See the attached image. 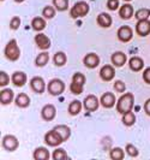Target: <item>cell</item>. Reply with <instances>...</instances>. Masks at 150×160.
<instances>
[{
  "label": "cell",
  "instance_id": "cell-1",
  "mask_svg": "<svg viewBox=\"0 0 150 160\" xmlns=\"http://www.w3.org/2000/svg\"><path fill=\"white\" fill-rule=\"evenodd\" d=\"M133 106H134V96L132 93H124L118 99V102L115 105L117 112L120 113V114H124V113L132 111Z\"/></svg>",
  "mask_w": 150,
  "mask_h": 160
},
{
  "label": "cell",
  "instance_id": "cell-2",
  "mask_svg": "<svg viewBox=\"0 0 150 160\" xmlns=\"http://www.w3.org/2000/svg\"><path fill=\"white\" fill-rule=\"evenodd\" d=\"M4 54L6 57V59H8L10 62H17L21 57V49L17 45V41L15 39L10 40L5 46L4 49Z\"/></svg>",
  "mask_w": 150,
  "mask_h": 160
},
{
  "label": "cell",
  "instance_id": "cell-3",
  "mask_svg": "<svg viewBox=\"0 0 150 160\" xmlns=\"http://www.w3.org/2000/svg\"><path fill=\"white\" fill-rule=\"evenodd\" d=\"M90 11V6L87 1H77L70 10V16L76 19V18H82L85 17Z\"/></svg>",
  "mask_w": 150,
  "mask_h": 160
},
{
  "label": "cell",
  "instance_id": "cell-4",
  "mask_svg": "<svg viewBox=\"0 0 150 160\" xmlns=\"http://www.w3.org/2000/svg\"><path fill=\"white\" fill-rule=\"evenodd\" d=\"M47 90L48 93L53 96L61 95L64 90H65V83L60 78H53V80L49 81L47 86Z\"/></svg>",
  "mask_w": 150,
  "mask_h": 160
},
{
  "label": "cell",
  "instance_id": "cell-5",
  "mask_svg": "<svg viewBox=\"0 0 150 160\" xmlns=\"http://www.w3.org/2000/svg\"><path fill=\"white\" fill-rule=\"evenodd\" d=\"M63 138L60 137V135L56 132L54 129L49 130L48 132H46L45 135V143L49 146V147H58L63 143Z\"/></svg>",
  "mask_w": 150,
  "mask_h": 160
},
{
  "label": "cell",
  "instance_id": "cell-6",
  "mask_svg": "<svg viewBox=\"0 0 150 160\" xmlns=\"http://www.w3.org/2000/svg\"><path fill=\"white\" fill-rule=\"evenodd\" d=\"M1 146L7 152H15L19 146V142H18L17 137L13 135H5L1 140Z\"/></svg>",
  "mask_w": 150,
  "mask_h": 160
},
{
  "label": "cell",
  "instance_id": "cell-7",
  "mask_svg": "<svg viewBox=\"0 0 150 160\" xmlns=\"http://www.w3.org/2000/svg\"><path fill=\"white\" fill-rule=\"evenodd\" d=\"M101 104L97 99V96L94 94H90V95L85 96L84 101H83V107L85 108V111L88 112H95L97 108H99V105Z\"/></svg>",
  "mask_w": 150,
  "mask_h": 160
},
{
  "label": "cell",
  "instance_id": "cell-8",
  "mask_svg": "<svg viewBox=\"0 0 150 160\" xmlns=\"http://www.w3.org/2000/svg\"><path fill=\"white\" fill-rule=\"evenodd\" d=\"M30 89L36 94H42L46 90V83L42 77L35 76L30 80Z\"/></svg>",
  "mask_w": 150,
  "mask_h": 160
},
{
  "label": "cell",
  "instance_id": "cell-9",
  "mask_svg": "<svg viewBox=\"0 0 150 160\" xmlns=\"http://www.w3.org/2000/svg\"><path fill=\"white\" fill-rule=\"evenodd\" d=\"M56 106L54 105H45L41 110V117L42 119L46 120V122H51L56 118Z\"/></svg>",
  "mask_w": 150,
  "mask_h": 160
},
{
  "label": "cell",
  "instance_id": "cell-10",
  "mask_svg": "<svg viewBox=\"0 0 150 160\" xmlns=\"http://www.w3.org/2000/svg\"><path fill=\"white\" fill-rule=\"evenodd\" d=\"M117 35H118L119 41H121V42H130V41L132 40V38H133V32H132V29L130 27L123 25V27L119 28Z\"/></svg>",
  "mask_w": 150,
  "mask_h": 160
},
{
  "label": "cell",
  "instance_id": "cell-11",
  "mask_svg": "<svg viewBox=\"0 0 150 160\" xmlns=\"http://www.w3.org/2000/svg\"><path fill=\"white\" fill-rule=\"evenodd\" d=\"M100 77L104 82H109L115 77V69L112 65H103L100 70Z\"/></svg>",
  "mask_w": 150,
  "mask_h": 160
},
{
  "label": "cell",
  "instance_id": "cell-12",
  "mask_svg": "<svg viewBox=\"0 0 150 160\" xmlns=\"http://www.w3.org/2000/svg\"><path fill=\"white\" fill-rule=\"evenodd\" d=\"M100 102L104 108H112L117 105V99H115V95L113 93L107 92V93L102 94V96L100 98Z\"/></svg>",
  "mask_w": 150,
  "mask_h": 160
},
{
  "label": "cell",
  "instance_id": "cell-13",
  "mask_svg": "<svg viewBox=\"0 0 150 160\" xmlns=\"http://www.w3.org/2000/svg\"><path fill=\"white\" fill-rule=\"evenodd\" d=\"M35 43L37 45V47L40 49H43V51H47L48 48L51 47V39L48 38L47 35L39 32L35 35Z\"/></svg>",
  "mask_w": 150,
  "mask_h": 160
},
{
  "label": "cell",
  "instance_id": "cell-14",
  "mask_svg": "<svg viewBox=\"0 0 150 160\" xmlns=\"http://www.w3.org/2000/svg\"><path fill=\"white\" fill-rule=\"evenodd\" d=\"M83 64L85 65L88 69H95L100 64V57L96 53H88L83 59Z\"/></svg>",
  "mask_w": 150,
  "mask_h": 160
},
{
  "label": "cell",
  "instance_id": "cell-15",
  "mask_svg": "<svg viewBox=\"0 0 150 160\" xmlns=\"http://www.w3.org/2000/svg\"><path fill=\"white\" fill-rule=\"evenodd\" d=\"M136 32L139 36H148L150 34V21L149 19H142L138 21L136 25Z\"/></svg>",
  "mask_w": 150,
  "mask_h": 160
},
{
  "label": "cell",
  "instance_id": "cell-16",
  "mask_svg": "<svg viewBox=\"0 0 150 160\" xmlns=\"http://www.w3.org/2000/svg\"><path fill=\"white\" fill-rule=\"evenodd\" d=\"M111 60H112V64L117 68H121L124 65L126 64L127 62V57L124 52L121 51H118V52H114L111 57Z\"/></svg>",
  "mask_w": 150,
  "mask_h": 160
},
{
  "label": "cell",
  "instance_id": "cell-17",
  "mask_svg": "<svg viewBox=\"0 0 150 160\" xmlns=\"http://www.w3.org/2000/svg\"><path fill=\"white\" fill-rule=\"evenodd\" d=\"M128 66L134 72L142 71L143 69H144V60L141 57H131L130 60H128Z\"/></svg>",
  "mask_w": 150,
  "mask_h": 160
},
{
  "label": "cell",
  "instance_id": "cell-18",
  "mask_svg": "<svg viewBox=\"0 0 150 160\" xmlns=\"http://www.w3.org/2000/svg\"><path fill=\"white\" fill-rule=\"evenodd\" d=\"M12 83L16 86V87H23L24 84L27 83V73L23 71H16L12 73Z\"/></svg>",
  "mask_w": 150,
  "mask_h": 160
},
{
  "label": "cell",
  "instance_id": "cell-19",
  "mask_svg": "<svg viewBox=\"0 0 150 160\" xmlns=\"http://www.w3.org/2000/svg\"><path fill=\"white\" fill-rule=\"evenodd\" d=\"M32 158L35 160H48L51 158V153L46 147H37L32 153Z\"/></svg>",
  "mask_w": 150,
  "mask_h": 160
},
{
  "label": "cell",
  "instance_id": "cell-20",
  "mask_svg": "<svg viewBox=\"0 0 150 160\" xmlns=\"http://www.w3.org/2000/svg\"><path fill=\"white\" fill-rule=\"evenodd\" d=\"M133 13L134 11L132 5H130L127 2H125L124 5H121L120 8H119V16H120V18H123V19H130L131 17L133 16Z\"/></svg>",
  "mask_w": 150,
  "mask_h": 160
},
{
  "label": "cell",
  "instance_id": "cell-21",
  "mask_svg": "<svg viewBox=\"0 0 150 160\" xmlns=\"http://www.w3.org/2000/svg\"><path fill=\"white\" fill-rule=\"evenodd\" d=\"M13 100V92L12 89H1L0 92V104L6 106V105L11 104Z\"/></svg>",
  "mask_w": 150,
  "mask_h": 160
},
{
  "label": "cell",
  "instance_id": "cell-22",
  "mask_svg": "<svg viewBox=\"0 0 150 160\" xmlns=\"http://www.w3.org/2000/svg\"><path fill=\"white\" fill-rule=\"evenodd\" d=\"M96 22L97 24L101 27V28H109L113 23V19H112V17L108 15V13H106V12H101L97 18H96Z\"/></svg>",
  "mask_w": 150,
  "mask_h": 160
},
{
  "label": "cell",
  "instance_id": "cell-23",
  "mask_svg": "<svg viewBox=\"0 0 150 160\" xmlns=\"http://www.w3.org/2000/svg\"><path fill=\"white\" fill-rule=\"evenodd\" d=\"M53 129L60 135V137L63 138L64 142L67 141L70 138V136H71V129L69 128L67 125H64V124H61V125H56Z\"/></svg>",
  "mask_w": 150,
  "mask_h": 160
},
{
  "label": "cell",
  "instance_id": "cell-24",
  "mask_svg": "<svg viewBox=\"0 0 150 160\" xmlns=\"http://www.w3.org/2000/svg\"><path fill=\"white\" fill-rule=\"evenodd\" d=\"M15 102H16V105L18 107H21V108H27V107L30 105V98L25 93H19V94L17 95Z\"/></svg>",
  "mask_w": 150,
  "mask_h": 160
},
{
  "label": "cell",
  "instance_id": "cell-25",
  "mask_svg": "<svg viewBox=\"0 0 150 160\" xmlns=\"http://www.w3.org/2000/svg\"><path fill=\"white\" fill-rule=\"evenodd\" d=\"M46 21L45 18L42 17H34L31 21V28L35 30V32H42L45 28H46Z\"/></svg>",
  "mask_w": 150,
  "mask_h": 160
},
{
  "label": "cell",
  "instance_id": "cell-26",
  "mask_svg": "<svg viewBox=\"0 0 150 160\" xmlns=\"http://www.w3.org/2000/svg\"><path fill=\"white\" fill-rule=\"evenodd\" d=\"M49 62V53L48 52H41L39 56L35 58V65L37 68H43L46 66Z\"/></svg>",
  "mask_w": 150,
  "mask_h": 160
},
{
  "label": "cell",
  "instance_id": "cell-27",
  "mask_svg": "<svg viewBox=\"0 0 150 160\" xmlns=\"http://www.w3.org/2000/svg\"><path fill=\"white\" fill-rule=\"evenodd\" d=\"M67 111H69V114H71V116H77L82 111V102L79 100H73L69 105Z\"/></svg>",
  "mask_w": 150,
  "mask_h": 160
},
{
  "label": "cell",
  "instance_id": "cell-28",
  "mask_svg": "<svg viewBox=\"0 0 150 160\" xmlns=\"http://www.w3.org/2000/svg\"><path fill=\"white\" fill-rule=\"evenodd\" d=\"M121 120H123V124H124L125 127H132L134 123H136V114H134L132 111L124 113Z\"/></svg>",
  "mask_w": 150,
  "mask_h": 160
},
{
  "label": "cell",
  "instance_id": "cell-29",
  "mask_svg": "<svg viewBox=\"0 0 150 160\" xmlns=\"http://www.w3.org/2000/svg\"><path fill=\"white\" fill-rule=\"evenodd\" d=\"M109 158L112 160H123L125 158V152L120 147H114L109 151Z\"/></svg>",
  "mask_w": 150,
  "mask_h": 160
},
{
  "label": "cell",
  "instance_id": "cell-30",
  "mask_svg": "<svg viewBox=\"0 0 150 160\" xmlns=\"http://www.w3.org/2000/svg\"><path fill=\"white\" fill-rule=\"evenodd\" d=\"M67 62V57L64 52H56L53 57V63L56 66H64Z\"/></svg>",
  "mask_w": 150,
  "mask_h": 160
},
{
  "label": "cell",
  "instance_id": "cell-31",
  "mask_svg": "<svg viewBox=\"0 0 150 160\" xmlns=\"http://www.w3.org/2000/svg\"><path fill=\"white\" fill-rule=\"evenodd\" d=\"M52 159L53 160H66L69 159V155L64 148H56L52 153Z\"/></svg>",
  "mask_w": 150,
  "mask_h": 160
},
{
  "label": "cell",
  "instance_id": "cell-32",
  "mask_svg": "<svg viewBox=\"0 0 150 160\" xmlns=\"http://www.w3.org/2000/svg\"><path fill=\"white\" fill-rule=\"evenodd\" d=\"M134 17H136V19H137V21H142V19H149V17H150V8H139V10H137V11H136V13H134Z\"/></svg>",
  "mask_w": 150,
  "mask_h": 160
},
{
  "label": "cell",
  "instance_id": "cell-33",
  "mask_svg": "<svg viewBox=\"0 0 150 160\" xmlns=\"http://www.w3.org/2000/svg\"><path fill=\"white\" fill-rule=\"evenodd\" d=\"M56 8L54 6H51V5H47L45 6L43 10H42V16L45 17L46 19H52L56 16Z\"/></svg>",
  "mask_w": 150,
  "mask_h": 160
},
{
  "label": "cell",
  "instance_id": "cell-34",
  "mask_svg": "<svg viewBox=\"0 0 150 160\" xmlns=\"http://www.w3.org/2000/svg\"><path fill=\"white\" fill-rule=\"evenodd\" d=\"M53 6L58 11L64 12V11L69 10V0H53Z\"/></svg>",
  "mask_w": 150,
  "mask_h": 160
},
{
  "label": "cell",
  "instance_id": "cell-35",
  "mask_svg": "<svg viewBox=\"0 0 150 160\" xmlns=\"http://www.w3.org/2000/svg\"><path fill=\"white\" fill-rule=\"evenodd\" d=\"M85 81H87L85 76L83 73H80V72H75L73 76H72V82L76 83V84H79V86H83L84 87Z\"/></svg>",
  "mask_w": 150,
  "mask_h": 160
},
{
  "label": "cell",
  "instance_id": "cell-36",
  "mask_svg": "<svg viewBox=\"0 0 150 160\" xmlns=\"http://www.w3.org/2000/svg\"><path fill=\"white\" fill-rule=\"evenodd\" d=\"M125 151H126L127 155H130V157H132V158H136V157H138V148L132 143H126L125 146Z\"/></svg>",
  "mask_w": 150,
  "mask_h": 160
},
{
  "label": "cell",
  "instance_id": "cell-37",
  "mask_svg": "<svg viewBox=\"0 0 150 160\" xmlns=\"http://www.w3.org/2000/svg\"><path fill=\"white\" fill-rule=\"evenodd\" d=\"M21 23H22L21 17H18V16L12 17V19L10 21V29H11V30H17V29L21 27Z\"/></svg>",
  "mask_w": 150,
  "mask_h": 160
},
{
  "label": "cell",
  "instance_id": "cell-38",
  "mask_svg": "<svg viewBox=\"0 0 150 160\" xmlns=\"http://www.w3.org/2000/svg\"><path fill=\"white\" fill-rule=\"evenodd\" d=\"M83 89H84L83 86L76 84V83H73V82H71V84H70V92H71L72 94H75V95L82 94V93H83Z\"/></svg>",
  "mask_w": 150,
  "mask_h": 160
},
{
  "label": "cell",
  "instance_id": "cell-39",
  "mask_svg": "<svg viewBox=\"0 0 150 160\" xmlns=\"http://www.w3.org/2000/svg\"><path fill=\"white\" fill-rule=\"evenodd\" d=\"M10 83V76L7 75V72L0 71V87H6Z\"/></svg>",
  "mask_w": 150,
  "mask_h": 160
},
{
  "label": "cell",
  "instance_id": "cell-40",
  "mask_svg": "<svg viewBox=\"0 0 150 160\" xmlns=\"http://www.w3.org/2000/svg\"><path fill=\"white\" fill-rule=\"evenodd\" d=\"M114 90L118 92V93H125V90H126V84L120 80L115 81V82H114Z\"/></svg>",
  "mask_w": 150,
  "mask_h": 160
},
{
  "label": "cell",
  "instance_id": "cell-41",
  "mask_svg": "<svg viewBox=\"0 0 150 160\" xmlns=\"http://www.w3.org/2000/svg\"><path fill=\"white\" fill-rule=\"evenodd\" d=\"M120 6L119 5V0H107V8L111 11H115L118 10V8Z\"/></svg>",
  "mask_w": 150,
  "mask_h": 160
},
{
  "label": "cell",
  "instance_id": "cell-42",
  "mask_svg": "<svg viewBox=\"0 0 150 160\" xmlns=\"http://www.w3.org/2000/svg\"><path fill=\"white\" fill-rule=\"evenodd\" d=\"M143 81L147 83V84H150V66L147 68L144 71H143Z\"/></svg>",
  "mask_w": 150,
  "mask_h": 160
},
{
  "label": "cell",
  "instance_id": "cell-43",
  "mask_svg": "<svg viewBox=\"0 0 150 160\" xmlns=\"http://www.w3.org/2000/svg\"><path fill=\"white\" fill-rule=\"evenodd\" d=\"M144 112L150 117V98L145 101V104H144Z\"/></svg>",
  "mask_w": 150,
  "mask_h": 160
},
{
  "label": "cell",
  "instance_id": "cell-44",
  "mask_svg": "<svg viewBox=\"0 0 150 160\" xmlns=\"http://www.w3.org/2000/svg\"><path fill=\"white\" fill-rule=\"evenodd\" d=\"M16 2H18V4H21V2H23V1H25V0H15Z\"/></svg>",
  "mask_w": 150,
  "mask_h": 160
},
{
  "label": "cell",
  "instance_id": "cell-45",
  "mask_svg": "<svg viewBox=\"0 0 150 160\" xmlns=\"http://www.w3.org/2000/svg\"><path fill=\"white\" fill-rule=\"evenodd\" d=\"M124 1H131V0H124Z\"/></svg>",
  "mask_w": 150,
  "mask_h": 160
},
{
  "label": "cell",
  "instance_id": "cell-46",
  "mask_svg": "<svg viewBox=\"0 0 150 160\" xmlns=\"http://www.w3.org/2000/svg\"><path fill=\"white\" fill-rule=\"evenodd\" d=\"M0 1H1V2H2V1H5V0H0Z\"/></svg>",
  "mask_w": 150,
  "mask_h": 160
}]
</instances>
